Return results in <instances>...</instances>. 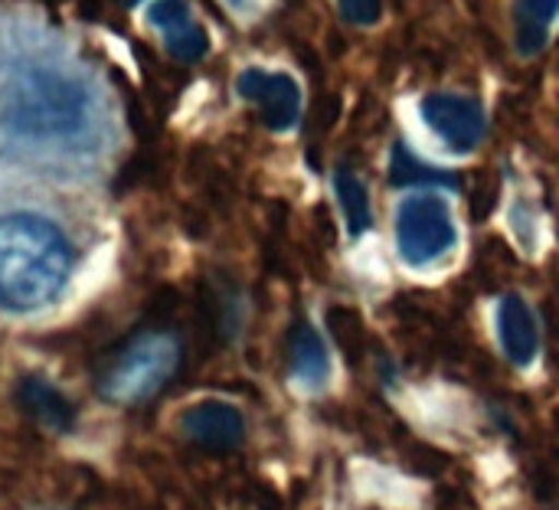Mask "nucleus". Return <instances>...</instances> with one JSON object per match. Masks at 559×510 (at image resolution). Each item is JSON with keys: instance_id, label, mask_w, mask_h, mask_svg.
Here are the masks:
<instances>
[{"instance_id": "obj_12", "label": "nucleus", "mask_w": 559, "mask_h": 510, "mask_svg": "<svg viewBox=\"0 0 559 510\" xmlns=\"http://www.w3.org/2000/svg\"><path fill=\"white\" fill-rule=\"evenodd\" d=\"M559 13V0H518L514 23H518V46L524 56L537 52L547 43L550 23Z\"/></svg>"}, {"instance_id": "obj_10", "label": "nucleus", "mask_w": 559, "mask_h": 510, "mask_svg": "<svg viewBox=\"0 0 559 510\" xmlns=\"http://www.w3.org/2000/svg\"><path fill=\"white\" fill-rule=\"evenodd\" d=\"M288 357H292V373L308 383V387H321L328 380V351L324 341L318 337V331L308 321H298L288 341Z\"/></svg>"}, {"instance_id": "obj_3", "label": "nucleus", "mask_w": 559, "mask_h": 510, "mask_svg": "<svg viewBox=\"0 0 559 510\" xmlns=\"http://www.w3.org/2000/svg\"><path fill=\"white\" fill-rule=\"evenodd\" d=\"M85 92L72 79L46 69L13 79L0 108L3 124L23 138H66L85 124Z\"/></svg>"}, {"instance_id": "obj_5", "label": "nucleus", "mask_w": 559, "mask_h": 510, "mask_svg": "<svg viewBox=\"0 0 559 510\" xmlns=\"http://www.w3.org/2000/svg\"><path fill=\"white\" fill-rule=\"evenodd\" d=\"M239 95L252 102L272 131H288L298 121L301 92L298 82L285 72H265V69H246L236 82Z\"/></svg>"}, {"instance_id": "obj_8", "label": "nucleus", "mask_w": 559, "mask_h": 510, "mask_svg": "<svg viewBox=\"0 0 559 510\" xmlns=\"http://www.w3.org/2000/svg\"><path fill=\"white\" fill-rule=\"evenodd\" d=\"M498 331H501V347L504 354L518 364L527 367L537 357V321L521 295H508L498 308Z\"/></svg>"}, {"instance_id": "obj_9", "label": "nucleus", "mask_w": 559, "mask_h": 510, "mask_svg": "<svg viewBox=\"0 0 559 510\" xmlns=\"http://www.w3.org/2000/svg\"><path fill=\"white\" fill-rule=\"evenodd\" d=\"M16 403L26 416H33L43 429H52V432H69L72 423H75V410L72 403L46 380L39 377H26L16 383Z\"/></svg>"}, {"instance_id": "obj_13", "label": "nucleus", "mask_w": 559, "mask_h": 510, "mask_svg": "<svg viewBox=\"0 0 559 510\" xmlns=\"http://www.w3.org/2000/svg\"><path fill=\"white\" fill-rule=\"evenodd\" d=\"M337 197H341V206H344L350 236H360L370 226V203H367L364 183L350 170H341L337 174Z\"/></svg>"}, {"instance_id": "obj_11", "label": "nucleus", "mask_w": 559, "mask_h": 510, "mask_svg": "<svg viewBox=\"0 0 559 510\" xmlns=\"http://www.w3.org/2000/svg\"><path fill=\"white\" fill-rule=\"evenodd\" d=\"M390 183L393 187H459V177L452 170L423 164L406 144H396L393 161H390Z\"/></svg>"}, {"instance_id": "obj_16", "label": "nucleus", "mask_w": 559, "mask_h": 510, "mask_svg": "<svg viewBox=\"0 0 559 510\" xmlns=\"http://www.w3.org/2000/svg\"><path fill=\"white\" fill-rule=\"evenodd\" d=\"M121 3H128V7H131V3H138V0H121Z\"/></svg>"}, {"instance_id": "obj_15", "label": "nucleus", "mask_w": 559, "mask_h": 510, "mask_svg": "<svg viewBox=\"0 0 559 510\" xmlns=\"http://www.w3.org/2000/svg\"><path fill=\"white\" fill-rule=\"evenodd\" d=\"M341 10L350 23H377L380 20V0H341Z\"/></svg>"}, {"instance_id": "obj_6", "label": "nucleus", "mask_w": 559, "mask_h": 510, "mask_svg": "<svg viewBox=\"0 0 559 510\" xmlns=\"http://www.w3.org/2000/svg\"><path fill=\"white\" fill-rule=\"evenodd\" d=\"M429 128L455 151H472L485 134V108L475 98L462 95H429L423 102Z\"/></svg>"}, {"instance_id": "obj_2", "label": "nucleus", "mask_w": 559, "mask_h": 510, "mask_svg": "<svg viewBox=\"0 0 559 510\" xmlns=\"http://www.w3.org/2000/svg\"><path fill=\"white\" fill-rule=\"evenodd\" d=\"M183 347L180 337L154 328L131 334L121 347L108 354L98 370V393L115 406H138L157 396L180 370Z\"/></svg>"}, {"instance_id": "obj_1", "label": "nucleus", "mask_w": 559, "mask_h": 510, "mask_svg": "<svg viewBox=\"0 0 559 510\" xmlns=\"http://www.w3.org/2000/svg\"><path fill=\"white\" fill-rule=\"evenodd\" d=\"M72 249L43 216L13 213L0 220V308L36 311L59 298L69 282Z\"/></svg>"}, {"instance_id": "obj_14", "label": "nucleus", "mask_w": 559, "mask_h": 510, "mask_svg": "<svg viewBox=\"0 0 559 510\" xmlns=\"http://www.w3.org/2000/svg\"><path fill=\"white\" fill-rule=\"evenodd\" d=\"M164 43H167V52L180 62H197L203 52H206V33L193 23V16L174 23L164 29Z\"/></svg>"}, {"instance_id": "obj_4", "label": "nucleus", "mask_w": 559, "mask_h": 510, "mask_svg": "<svg viewBox=\"0 0 559 510\" xmlns=\"http://www.w3.org/2000/svg\"><path fill=\"white\" fill-rule=\"evenodd\" d=\"M396 246L409 265H426L449 252L455 246V226L445 200L436 193L409 197L396 210Z\"/></svg>"}, {"instance_id": "obj_7", "label": "nucleus", "mask_w": 559, "mask_h": 510, "mask_svg": "<svg viewBox=\"0 0 559 510\" xmlns=\"http://www.w3.org/2000/svg\"><path fill=\"white\" fill-rule=\"evenodd\" d=\"M180 429H183V436L193 446H200L206 452H233L246 439V419H242V413L236 406L216 403V400H206V403L190 406L180 416Z\"/></svg>"}]
</instances>
